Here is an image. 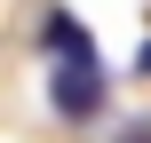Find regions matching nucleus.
I'll return each instance as SVG.
<instances>
[{"instance_id": "nucleus-2", "label": "nucleus", "mask_w": 151, "mask_h": 143, "mask_svg": "<svg viewBox=\"0 0 151 143\" xmlns=\"http://www.w3.org/2000/svg\"><path fill=\"white\" fill-rule=\"evenodd\" d=\"M40 48H48L56 64H96V32H88L72 8H48V16H40Z\"/></svg>"}, {"instance_id": "nucleus-1", "label": "nucleus", "mask_w": 151, "mask_h": 143, "mask_svg": "<svg viewBox=\"0 0 151 143\" xmlns=\"http://www.w3.org/2000/svg\"><path fill=\"white\" fill-rule=\"evenodd\" d=\"M104 103H111V88H104V64H56V72H48V111H56L64 127H88V119H104Z\"/></svg>"}, {"instance_id": "nucleus-4", "label": "nucleus", "mask_w": 151, "mask_h": 143, "mask_svg": "<svg viewBox=\"0 0 151 143\" xmlns=\"http://www.w3.org/2000/svg\"><path fill=\"white\" fill-rule=\"evenodd\" d=\"M135 72H143V80H151V40H143V48H135Z\"/></svg>"}, {"instance_id": "nucleus-3", "label": "nucleus", "mask_w": 151, "mask_h": 143, "mask_svg": "<svg viewBox=\"0 0 151 143\" xmlns=\"http://www.w3.org/2000/svg\"><path fill=\"white\" fill-rule=\"evenodd\" d=\"M119 143H151V119H135V127H127V135H119Z\"/></svg>"}]
</instances>
